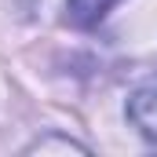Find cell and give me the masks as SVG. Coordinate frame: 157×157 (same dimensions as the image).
Masks as SVG:
<instances>
[{"mask_svg": "<svg viewBox=\"0 0 157 157\" xmlns=\"http://www.w3.org/2000/svg\"><path fill=\"white\" fill-rule=\"evenodd\" d=\"M121 0H66V18L80 26V29H91V26H99L113 7H117Z\"/></svg>", "mask_w": 157, "mask_h": 157, "instance_id": "obj_2", "label": "cell"}, {"mask_svg": "<svg viewBox=\"0 0 157 157\" xmlns=\"http://www.w3.org/2000/svg\"><path fill=\"white\" fill-rule=\"evenodd\" d=\"M51 150H62V154H88L84 143L70 139V135H59V132H48V135H40L37 143L26 146V154H51Z\"/></svg>", "mask_w": 157, "mask_h": 157, "instance_id": "obj_3", "label": "cell"}, {"mask_svg": "<svg viewBox=\"0 0 157 157\" xmlns=\"http://www.w3.org/2000/svg\"><path fill=\"white\" fill-rule=\"evenodd\" d=\"M124 113H128V121L135 124V132L143 139L157 143V84L135 88L128 95V102H124Z\"/></svg>", "mask_w": 157, "mask_h": 157, "instance_id": "obj_1", "label": "cell"}]
</instances>
